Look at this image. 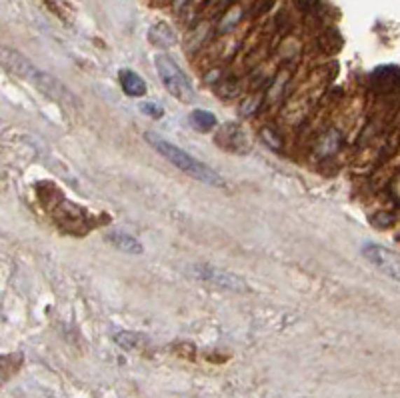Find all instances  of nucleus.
Masks as SVG:
<instances>
[{"mask_svg":"<svg viewBox=\"0 0 400 398\" xmlns=\"http://www.w3.org/2000/svg\"><path fill=\"white\" fill-rule=\"evenodd\" d=\"M0 67L8 70V72H13L14 76H18V78H25L27 83L36 86L42 95H46L56 102H67L70 107H78L76 97L70 92L64 84L56 81L55 76H50L48 72L39 69L32 60H28L27 56L20 55L18 50L0 44Z\"/></svg>","mask_w":400,"mask_h":398,"instance_id":"obj_1","label":"nucleus"},{"mask_svg":"<svg viewBox=\"0 0 400 398\" xmlns=\"http://www.w3.org/2000/svg\"><path fill=\"white\" fill-rule=\"evenodd\" d=\"M144 140H146L163 158H166L172 166H177L184 174H188L191 179L198 180V182H205V184H210V186H216V188H222V186H224V180H222V177L216 170H212L208 165L200 163L198 158H194L193 154L182 151L177 144H172L170 140H166V138L156 135V132H146V135H144Z\"/></svg>","mask_w":400,"mask_h":398,"instance_id":"obj_2","label":"nucleus"},{"mask_svg":"<svg viewBox=\"0 0 400 398\" xmlns=\"http://www.w3.org/2000/svg\"><path fill=\"white\" fill-rule=\"evenodd\" d=\"M154 64H156V72L160 76V83L165 84V88L172 97L180 102H184V104L193 102L196 98L193 83L170 56L156 55L154 56Z\"/></svg>","mask_w":400,"mask_h":398,"instance_id":"obj_3","label":"nucleus"},{"mask_svg":"<svg viewBox=\"0 0 400 398\" xmlns=\"http://www.w3.org/2000/svg\"><path fill=\"white\" fill-rule=\"evenodd\" d=\"M193 276L202 280L205 284L212 287V289L233 290V292H247L249 290V284L240 276L226 273V270L216 268V266H210V264H196V266H193Z\"/></svg>","mask_w":400,"mask_h":398,"instance_id":"obj_4","label":"nucleus"},{"mask_svg":"<svg viewBox=\"0 0 400 398\" xmlns=\"http://www.w3.org/2000/svg\"><path fill=\"white\" fill-rule=\"evenodd\" d=\"M362 256L366 259L368 264H373L378 273H382L388 278L400 282V254L380 245H364L362 247Z\"/></svg>","mask_w":400,"mask_h":398,"instance_id":"obj_5","label":"nucleus"},{"mask_svg":"<svg viewBox=\"0 0 400 398\" xmlns=\"http://www.w3.org/2000/svg\"><path fill=\"white\" fill-rule=\"evenodd\" d=\"M106 240H109L116 250H120V252H125V254H142V252H144V248H142V245L138 242L137 238H135L132 234L123 233V231H112V233H109L106 234Z\"/></svg>","mask_w":400,"mask_h":398,"instance_id":"obj_6","label":"nucleus"},{"mask_svg":"<svg viewBox=\"0 0 400 398\" xmlns=\"http://www.w3.org/2000/svg\"><path fill=\"white\" fill-rule=\"evenodd\" d=\"M120 86H123V90H125L128 97H144L146 95V83H144V78L137 74L135 70H120Z\"/></svg>","mask_w":400,"mask_h":398,"instance_id":"obj_7","label":"nucleus"},{"mask_svg":"<svg viewBox=\"0 0 400 398\" xmlns=\"http://www.w3.org/2000/svg\"><path fill=\"white\" fill-rule=\"evenodd\" d=\"M216 142L221 144L222 149H230L233 152H244L240 146H247V140H244L242 130L236 128L235 124L224 126V130H221L219 137H216Z\"/></svg>","mask_w":400,"mask_h":398,"instance_id":"obj_8","label":"nucleus"},{"mask_svg":"<svg viewBox=\"0 0 400 398\" xmlns=\"http://www.w3.org/2000/svg\"><path fill=\"white\" fill-rule=\"evenodd\" d=\"M191 123H193L200 132H208V130H212V128L216 126V116H214L210 110L196 109L193 110V114H191Z\"/></svg>","mask_w":400,"mask_h":398,"instance_id":"obj_9","label":"nucleus"},{"mask_svg":"<svg viewBox=\"0 0 400 398\" xmlns=\"http://www.w3.org/2000/svg\"><path fill=\"white\" fill-rule=\"evenodd\" d=\"M151 41L160 48H168L170 44H174V32L166 25H156L151 28Z\"/></svg>","mask_w":400,"mask_h":398,"instance_id":"obj_10","label":"nucleus"},{"mask_svg":"<svg viewBox=\"0 0 400 398\" xmlns=\"http://www.w3.org/2000/svg\"><path fill=\"white\" fill-rule=\"evenodd\" d=\"M373 81L376 84H380V86L388 84L387 88H394V86L399 84V69H394V67H382V69L374 70Z\"/></svg>","mask_w":400,"mask_h":398,"instance_id":"obj_11","label":"nucleus"},{"mask_svg":"<svg viewBox=\"0 0 400 398\" xmlns=\"http://www.w3.org/2000/svg\"><path fill=\"white\" fill-rule=\"evenodd\" d=\"M140 110H142L144 114H149L151 118H163V114H165L163 107H158V104H154V102H142V104H140Z\"/></svg>","mask_w":400,"mask_h":398,"instance_id":"obj_12","label":"nucleus"},{"mask_svg":"<svg viewBox=\"0 0 400 398\" xmlns=\"http://www.w3.org/2000/svg\"><path fill=\"white\" fill-rule=\"evenodd\" d=\"M263 137H264V140L273 146V149H280V140L275 137V130H273V128H264Z\"/></svg>","mask_w":400,"mask_h":398,"instance_id":"obj_13","label":"nucleus"}]
</instances>
